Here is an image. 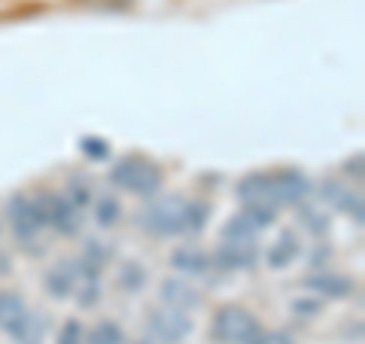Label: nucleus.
<instances>
[{
    "mask_svg": "<svg viewBox=\"0 0 365 344\" xmlns=\"http://www.w3.org/2000/svg\"><path fill=\"white\" fill-rule=\"evenodd\" d=\"M110 180H113V186H119L125 192L150 198V195H155L158 186H162V171L153 162H146V158H122V162L113 165Z\"/></svg>",
    "mask_w": 365,
    "mask_h": 344,
    "instance_id": "1",
    "label": "nucleus"
},
{
    "mask_svg": "<svg viewBox=\"0 0 365 344\" xmlns=\"http://www.w3.org/2000/svg\"><path fill=\"white\" fill-rule=\"evenodd\" d=\"M140 226L158 238L186 232V201L177 198V195H165V198L153 201L150 208L140 213Z\"/></svg>",
    "mask_w": 365,
    "mask_h": 344,
    "instance_id": "2",
    "label": "nucleus"
},
{
    "mask_svg": "<svg viewBox=\"0 0 365 344\" xmlns=\"http://www.w3.org/2000/svg\"><path fill=\"white\" fill-rule=\"evenodd\" d=\"M262 326L256 323V317L247 311V308H237V305H225L216 311L213 317V338L220 344H247L250 338L256 335Z\"/></svg>",
    "mask_w": 365,
    "mask_h": 344,
    "instance_id": "3",
    "label": "nucleus"
},
{
    "mask_svg": "<svg viewBox=\"0 0 365 344\" xmlns=\"http://www.w3.org/2000/svg\"><path fill=\"white\" fill-rule=\"evenodd\" d=\"M37 211L43 216L46 226H52L58 235H76L83 220H79V208L67 198V195H55V192H46L37 198Z\"/></svg>",
    "mask_w": 365,
    "mask_h": 344,
    "instance_id": "4",
    "label": "nucleus"
},
{
    "mask_svg": "<svg viewBox=\"0 0 365 344\" xmlns=\"http://www.w3.org/2000/svg\"><path fill=\"white\" fill-rule=\"evenodd\" d=\"M146 329H150V341L180 344L192 332V317L186 311L165 308V311H153L150 314V320H146Z\"/></svg>",
    "mask_w": 365,
    "mask_h": 344,
    "instance_id": "5",
    "label": "nucleus"
},
{
    "mask_svg": "<svg viewBox=\"0 0 365 344\" xmlns=\"http://www.w3.org/2000/svg\"><path fill=\"white\" fill-rule=\"evenodd\" d=\"M6 216H9V226H13V235L21 241V244H31L43 228V216L28 195H13L6 204Z\"/></svg>",
    "mask_w": 365,
    "mask_h": 344,
    "instance_id": "6",
    "label": "nucleus"
},
{
    "mask_svg": "<svg viewBox=\"0 0 365 344\" xmlns=\"http://www.w3.org/2000/svg\"><path fill=\"white\" fill-rule=\"evenodd\" d=\"M256 259H259V247L253 244V238H225L213 256L216 265L225 268V271L253 268Z\"/></svg>",
    "mask_w": 365,
    "mask_h": 344,
    "instance_id": "7",
    "label": "nucleus"
},
{
    "mask_svg": "<svg viewBox=\"0 0 365 344\" xmlns=\"http://www.w3.org/2000/svg\"><path fill=\"white\" fill-rule=\"evenodd\" d=\"M307 195H311V180H307L302 171H280V174H271V201L274 204H302Z\"/></svg>",
    "mask_w": 365,
    "mask_h": 344,
    "instance_id": "8",
    "label": "nucleus"
},
{
    "mask_svg": "<svg viewBox=\"0 0 365 344\" xmlns=\"http://www.w3.org/2000/svg\"><path fill=\"white\" fill-rule=\"evenodd\" d=\"M319 198H323L326 204H332L335 211H344L347 216H353V223L356 226H362V220H365V211H362V198L356 192H350V189H344L341 183H335V180H326L323 186H319Z\"/></svg>",
    "mask_w": 365,
    "mask_h": 344,
    "instance_id": "9",
    "label": "nucleus"
},
{
    "mask_svg": "<svg viewBox=\"0 0 365 344\" xmlns=\"http://www.w3.org/2000/svg\"><path fill=\"white\" fill-rule=\"evenodd\" d=\"M302 286L317 295H329V299H347L353 293V280L344 278V274H335V271H317L311 278H304Z\"/></svg>",
    "mask_w": 365,
    "mask_h": 344,
    "instance_id": "10",
    "label": "nucleus"
},
{
    "mask_svg": "<svg viewBox=\"0 0 365 344\" xmlns=\"http://www.w3.org/2000/svg\"><path fill=\"white\" fill-rule=\"evenodd\" d=\"M235 195L244 204H274L271 201V174L256 171V174L241 177L237 180V186H235Z\"/></svg>",
    "mask_w": 365,
    "mask_h": 344,
    "instance_id": "11",
    "label": "nucleus"
},
{
    "mask_svg": "<svg viewBox=\"0 0 365 344\" xmlns=\"http://www.w3.org/2000/svg\"><path fill=\"white\" fill-rule=\"evenodd\" d=\"M162 302H165V308H174V311H192V308L198 305V293L192 290L189 283H182V280H177V278H170V280H165L162 283Z\"/></svg>",
    "mask_w": 365,
    "mask_h": 344,
    "instance_id": "12",
    "label": "nucleus"
},
{
    "mask_svg": "<svg viewBox=\"0 0 365 344\" xmlns=\"http://www.w3.org/2000/svg\"><path fill=\"white\" fill-rule=\"evenodd\" d=\"M46 293L52 299H67L73 290H76V268L73 265H55L46 271Z\"/></svg>",
    "mask_w": 365,
    "mask_h": 344,
    "instance_id": "13",
    "label": "nucleus"
},
{
    "mask_svg": "<svg viewBox=\"0 0 365 344\" xmlns=\"http://www.w3.org/2000/svg\"><path fill=\"white\" fill-rule=\"evenodd\" d=\"M9 338H13L16 344H43V335H46V320L37 317V314H25L19 320V323L6 332Z\"/></svg>",
    "mask_w": 365,
    "mask_h": 344,
    "instance_id": "14",
    "label": "nucleus"
},
{
    "mask_svg": "<svg viewBox=\"0 0 365 344\" xmlns=\"http://www.w3.org/2000/svg\"><path fill=\"white\" fill-rule=\"evenodd\" d=\"M170 265L182 274H204L210 268V256L201 253L198 247H180V250H174V256H170Z\"/></svg>",
    "mask_w": 365,
    "mask_h": 344,
    "instance_id": "15",
    "label": "nucleus"
},
{
    "mask_svg": "<svg viewBox=\"0 0 365 344\" xmlns=\"http://www.w3.org/2000/svg\"><path fill=\"white\" fill-rule=\"evenodd\" d=\"M28 314V305L19 293H9V290H0V329L9 332L21 317Z\"/></svg>",
    "mask_w": 365,
    "mask_h": 344,
    "instance_id": "16",
    "label": "nucleus"
},
{
    "mask_svg": "<svg viewBox=\"0 0 365 344\" xmlns=\"http://www.w3.org/2000/svg\"><path fill=\"white\" fill-rule=\"evenodd\" d=\"M299 238H295L292 232H280V238L274 241V247H271V253H268V265L271 268H287L289 262L299 256Z\"/></svg>",
    "mask_w": 365,
    "mask_h": 344,
    "instance_id": "17",
    "label": "nucleus"
},
{
    "mask_svg": "<svg viewBox=\"0 0 365 344\" xmlns=\"http://www.w3.org/2000/svg\"><path fill=\"white\" fill-rule=\"evenodd\" d=\"M86 344H125L122 326L113 323V320H101L86 332Z\"/></svg>",
    "mask_w": 365,
    "mask_h": 344,
    "instance_id": "18",
    "label": "nucleus"
},
{
    "mask_svg": "<svg viewBox=\"0 0 365 344\" xmlns=\"http://www.w3.org/2000/svg\"><path fill=\"white\" fill-rule=\"evenodd\" d=\"M146 280H150V274H146L143 265H137V262H125L119 268V286L125 293H140Z\"/></svg>",
    "mask_w": 365,
    "mask_h": 344,
    "instance_id": "19",
    "label": "nucleus"
},
{
    "mask_svg": "<svg viewBox=\"0 0 365 344\" xmlns=\"http://www.w3.org/2000/svg\"><path fill=\"white\" fill-rule=\"evenodd\" d=\"M244 220L262 232V228H268L274 223V216H277V204H244Z\"/></svg>",
    "mask_w": 365,
    "mask_h": 344,
    "instance_id": "20",
    "label": "nucleus"
},
{
    "mask_svg": "<svg viewBox=\"0 0 365 344\" xmlns=\"http://www.w3.org/2000/svg\"><path fill=\"white\" fill-rule=\"evenodd\" d=\"M119 216H122V204L113 198V195H104V198H98V204H95V220H98L101 228L116 226Z\"/></svg>",
    "mask_w": 365,
    "mask_h": 344,
    "instance_id": "21",
    "label": "nucleus"
},
{
    "mask_svg": "<svg viewBox=\"0 0 365 344\" xmlns=\"http://www.w3.org/2000/svg\"><path fill=\"white\" fill-rule=\"evenodd\" d=\"M79 150H83V156L95 158V162H104L110 156V143L101 141V137H83V141H79Z\"/></svg>",
    "mask_w": 365,
    "mask_h": 344,
    "instance_id": "22",
    "label": "nucleus"
},
{
    "mask_svg": "<svg viewBox=\"0 0 365 344\" xmlns=\"http://www.w3.org/2000/svg\"><path fill=\"white\" fill-rule=\"evenodd\" d=\"M207 223V208L198 201H186V232H201Z\"/></svg>",
    "mask_w": 365,
    "mask_h": 344,
    "instance_id": "23",
    "label": "nucleus"
},
{
    "mask_svg": "<svg viewBox=\"0 0 365 344\" xmlns=\"http://www.w3.org/2000/svg\"><path fill=\"white\" fill-rule=\"evenodd\" d=\"M256 235L259 232L244 220V213L232 216V223H225V228H222V238H256Z\"/></svg>",
    "mask_w": 365,
    "mask_h": 344,
    "instance_id": "24",
    "label": "nucleus"
},
{
    "mask_svg": "<svg viewBox=\"0 0 365 344\" xmlns=\"http://www.w3.org/2000/svg\"><path fill=\"white\" fill-rule=\"evenodd\" d=\"M58 344H86V332L79 326V320H67L58 332Z\"/></svg>",
    "mask_w": 365,
    "mask_h": 344,
    "instance_id": "25",
    "label": "nucleus"
},
{
    "mask_svg": "<svg viewBox=\"0 0 365 344\" xmlns=\"http://www.w3.org/2000/svg\"><path fill=\"white\" fill-rule=\"evenodd\" d=\"M67 195H71V201L76 204V208H86V204H91V186H88V183H83L79 177L71 180V189H67Z\"/></svg>",
    "mask_w": 365,
    "mask_h": 344,
    "instance_id": "26",
    "label": "nucleus"
},
{
    "mask_svg": "<svg viewBox=\"0 0 365 344\" xmlns=\"http://www.w3.org/2000/svg\"><path fill=\"white\" fill-rule=\"evenodd\" d=\"M247 344H295V341L287 335V332H277V329H259Z\"/></svg>",
    "mask_w": 365,
    "mask_h": 344,
    "instance_id": "27",
    "label": "nucleus"
},
{
    "mask_svg": "<svg viewBox=\"0 0 365 344\" xmlns=\"http://www.w3.org/2000/svg\"><path fill=\"white\" fill-rule=\"evenodd\" d=\"M302 223L311 228L314 235H323L326 228H329V216H323V213H317V211H302Z\"/></svg>",
    "mask_w": 365,
    "mask_h": 344,
    "instance_id": "28",
    "label": "nucleus"
},
{
    "mask_svg": "<svg viewBox=\"0 0 365 344\" xmlns=\"http://www.w3.org/2000/svg\"><path fill=\"white\" fill-rule=\"evenodd\" d=\"M101 299V290H98V280H86L83 290H79V305L83 308H95Z\"/></svg>",
    "mask_w": 365,
    "mask_h": 344,
    "instance_id": "29",
    "label": "nucleus"
},
{
    "mask_svg": "<svg viewBox=\"0 0 365 344\" xmlns=\"http://www.w3.org/2000/svg\"><path fill=\"white\" fill-rule=\"evenodd\" d=\"M113 256V250H107L104 244H101V241H88L86 244V259H91V262H104V259H110Z\"/></svg>",
    "mask_w": 365,
    "mask_h": 344,
    "instance_id": "30",
    "label": "nucleus"
},
{
    "mask_svg": "<svg viewBox=\"0 0 365 344\" xmlns=\"http://www.w3.org/2000/svg\"><path fill=\"white\" fill-rule=\"evenodd\" d=\"M292 311H295V314H317V311H319V302H311V299L304 302V299H299V302L292 305Z\"/></svg>",
    "mask_w": 365,
    "mask_h": 344,
    "instance_id": "31",
    "label": "nucleus"
},
{
    "mask_svg": "<svg viewBox=\"0 0 365 344\" xmlns=\"http://www.w3.org/2000/svg\"><path fill=\"white\" fill-rule=\"evenodd\" d=\"M347 174L362 177V156H356V162H347Z\"/></svg>",
    "mask_w": 365,
    "mask_h": 344,
    "instance_id": "32",
    "label": "nucleus"
},
{
    "mask_svg": "<svg viewBox=\"0 0 365 344\" xmlns=\"http://www.w3.org/2000/svg\"><path fill=\"white\" fill-rule=\"evenodd\" d=\"M4 265H6V259H0V274H6V268H4Z\"/></svg>",
    "mask_w": 365,
    "mask_h": 344,
    "instance_id": "33",
    "label": "nucleus"
},
{
    "mask_svg": "<svg viewBox=\"0 0 365 344\" xmlns=\"http://www.w3.org/2000/svg\"><path fill=\"white\" fill-rule=\"evenodd\" d=\"M131 344H153L150 338H143V341H131Z\"/></svg>",
    "mask_w": 365,
    "mask_h": 344,
    "instance_id": "34",
    "label": "nucleus"
}]
</instances>
